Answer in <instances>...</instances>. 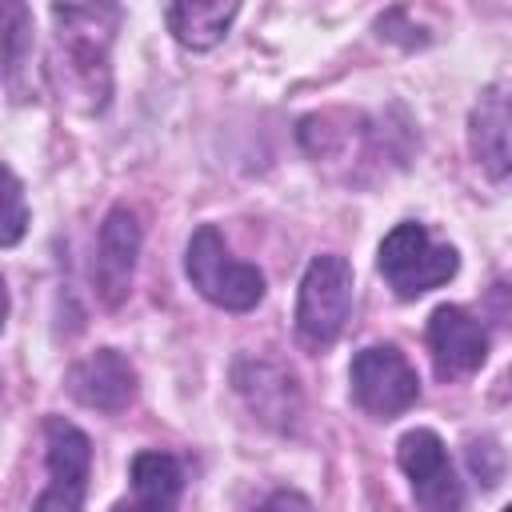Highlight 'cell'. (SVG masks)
Returning <instances> with one entry per match:
<instances>
[{"label":"cell","mask_w":512,"mask_h":512,"mask_svg":"<svg viewBox=\"0 0 512 512\" xmlns=\"http://www.w3.org/2000/svg\"><path fill=\"white\" fill-rule=\"evenodd\" d=\"M56 48L48 76L60 92V104L76 112H104L112 96V32L120 20L116 4H56Z\"/></svg>","instance_id":"cell-1"},{"label":"cell","mask_w":512,"mask_h":512,"mask_svg":"<svg viewBox=\"0 0 512 512\" xmlns=\"http://www.w3.org/2000/svg\"><path fill=\"white\" fill-rule=\"evenodd\" d=\"M376 268L400 300H416V296L448 284L460 268V256L452 244H436L424 224L404 220L380 240Z\"/></svg>","instance_id":"cell-2"},{"label":"cell","mask_w":512,"mask_h":512,"mask_svg":"<svg viewBox=\"0 0 512 512\" xmlns=\"http://www.w3.org/2000/svg\"><path fill=\"white\" fill-rule=\"evenodd\" d=\"M184 272L192 288L224 312H248L264 300V272L256 264L236 260L212 224L192 232L188 252H184Z\"/></svg>","instance_id":"cell-3"},{"label":"cell","mask_w":512,"mask_h":512,"mask_svg":"<svg viewBox=\"0 0 512 512\" xmlns=\"http://www.w3.org/2000/svg\"><path fill=\"white\" fill-rule=\"evenodd\" d=\"M352 312V268L344 256L324 252L304 268L296 296V336L308 352H324L344 332Z\"/></svg>","instance_id":"cell-4"},{"label":"cell","mask_w":512,"mask_h":512,"mask_svg":"<svg viewBox=\"0 0 512 512\" xmlns=\"http://www.w3.org/2000/svg\"><path fill=\"white\" fill-rule=\"evenodd\" d=\"M352 380V400L376 416V420H392L400 412H408L420 396V376L408 364V356L392 344H368L352 356L348 368Z\"/></svg>","instance_id":"cell-5"},{"label":"cell","mask_w":512,"mask_h":512,"mask_svg":"<svg viewBox=\"0 0 512 512\" xmlns=\"http://www.w3.org/2000/svg\"><path fill=\"white\" fill-rule=\"evenodd\" d=\"M44 448H48V488L36 496L32 512H80L84 492H88V472H92L88 436L72 420L48 416L44 420Z\"/></svg>","instance_id":"cell-6"},{"label":"cell","mask_w":512,"mask_h":512,"mask_svg":"<svg viewBox=\"0 0 512 512\" xmlns=\"http://www.w3.org/2000/svg\"><path fill=\"white\" fill-rule=\"evenodd\" d=\"M396 460L412 484V500L420 512H464V484L448 460V448L432 428H412L396 444Z\"/></svg>","instance_id":"cell-7"},{"label":"cell","mask_w":512,"mask_h":512,"mask_svg":"<svg viewBox=\"0 0 512 512\" xmlns=\"http://www.w3.org/2000/svg\"><path fill=\"white\" fill-rule=\"evenodd\" d=\"M232 384H236L240 400L248 404V412H256L260 424H268L276 432L296 428L300 408H304V396H300L296 376L284 364L264 360V356H244L232 368Z\"/></svg>","instance_id":"cell-8"},{"label":"cell","mask_w":512,"mask_h":512,"mask_svg":"<svg viewBox=\"0 0 512 512\" xmlns=\"http://www.w3.org/2000/svg\"><path fill=\"white\" fill-rule=\"evenodd\" d=\"M468 152L492 180L512 176V76L480 92L468 112Z\"/></svg>","instance_id":"cell-9"},{"label":"cell","mask_w":512,"mask_h":512,"mask_svg":"<svg viewBox=\"0 0 512 512\" xmlns=\"http://www.w3.org/2000/svg\"><path fill=\"white\" fill-rule=\"evenodd\" d=\"M140 220L132 208L116 204L104 224H100V240H96V292L104 300V308H120L132 292V276H136V256H140Z\"/></svg>","instance_id":"cell-10"},{"label":"cell","mask_w":512,"mask_h":512,"mask_svg":"<svg viewBox=\"0 0 512 512\" xmlns=\"http://www.w3.org/2000/svg\"><path fill=\"white\" fill-rule=\"evenodd\" d=\"M428 348L444 380L472 376L488 356V328L460 304H440L428 316Z\"/></svg>","instance_id":"cell-11"},{"label":"cell","mask_w":512,"mask_h":512,"mask_svg":"<svg viewBox=\"0 0 512 512\" xmlns=\"http://www.w3.org/2000/svg\"><path fill=\"white\" fill-rule=\"evenodd\" d=\"M68 392L96 412H124L136 400V368L116 348H96L68 368Z\"/></svg>","instance_id":"cell-12"},{"label":"cell","mask_w":512,"mask_h":512,"mask_svg":"<svg viewBox=\"0 0 512 512\" xmlns=\"http://www.w3.org/2000/svg\"><path fill=\"white\" fill-rule=\"evenodd\" d=\"M128 480L132 500H120L112 512H176L184 492V468L172 452H136Z\"/></svg>","instance_id":"cell-13"},{"label":"cell","mask_w":512,"mask_h":512,"mask_svg":"<svg viewBox=\"0 0 512 512\" xmlns=\"http://www.w3.org/2000/svg\"><path fill=\"white\" fill-rule=\"evenodd\" d=\"M240 4L236 0H184V4H168L164 8V20H168V32L192 48V52H208L224 40V32L232 28Z\"/></svg>","instance_id":"cell-14"},{"label":"cell","mask_w":512,"mask_h":512,"mask_svg":"<svg viewBox=\"0 0 512 512\" xmlns=\"http://www.w3.org/2000/svg\"><path fill=\"white\" fill-rule=\"evenodd\" d=\"M28 40H32V12L24 4H8L4 8V80H8V88H16Z\"/></svg>","instance_id":"cell-15"},{"label":"cell","mask_w":512,"mask_h":512,"mask_svg":"<svg viewBox=\"0 0 512 512\" xmlns=\"http://www.w3.org/2000/svg\"><path fill=\"white\" fill-rule=\"evenodd\" d=\"M28 228V204H24V188L20 176L12 168H4V228H0V244L12 248Z\"/></svg>","instance_id":"cell-16"},{"label":"cell","mask_w":512,"mask_h":512,"mask_svg":"<svg viewBox=\"0 0 512 512\" xmlns=\"http://www.w3.org/2000/svg\"><path fill=\"white\" fill-rule=\"evenodd\" d=\"M468 468L480 476V484L484 488H492V484H500V472H504V452L496 448V440H472L468 444Z\"/></svg>","instance_id":"cell-17"},{"label":"cell","mask_w":512,"mask_h":512,"mask_svg":"<svg viewBox=\"0 0 512 512\" xmlns=\"http://www.w3.org/2000/svg\"><path fill=\"white\" fill-rule=\"evenodd\" d=\"M256 512H316V508H312V500L300 496V492H272Z\"/></svg>","instance_id":"cell-18"},{"label":"cell","mask_w":512,"mask_h":512,"mask_svg":"<svg viewBox=\"0 0 512 512\" xmlns=\"http://www.w3.org/2000/svg\"><path fill=\"white\" fill-rule=\"evenodd\" d=\"M504 512H512V504H508V508H504Z\"/></svg>","instance_id":"cell-19"}]
</instances>
